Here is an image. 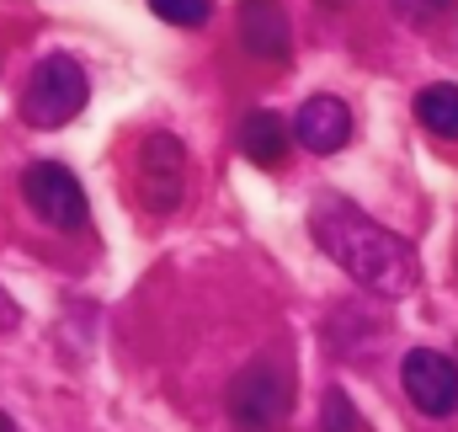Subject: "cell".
Wrapping results in <instances>:
<instances>
[{
  "mask_svg": "<svg viewBox=\"0 0 458 432\" xmlns=\"http://www.w3.org/2000/svg\"><path fill=\"white\" fill-rule=\"evenodd\" d=\"M310 235L320 240V251L342 267L357 289H368L378 299L416 294V278H421L416 272V251L394 229H384L362 209H352L346 198H320L310 209Z\"/></svg>",
  "mask_w": 458,
  "mask_h": 432,
  "instance_id": "obj_1",
  "label": "cell"
},
{
  "mask_svg": "<svg viewBox=\"0 0 458 432\" xmlns=\"http://www.w3.org/2000/svg\"><path fill=\"white\" fill-rule=\"evenodd\" d=\"M86 102H91L86 70H81L70 54H48V59L32 70L27 91H21V117H27L32 128H64Z\"/></svg>",
  "mask_w": 458,
  "mask_h": 432,
  "instance_id": "obj_2",
  "label": "cell"
},
{
  "mask_svg": "<svg viewBox=\"0 0 458 432\" xmlns=\"http://www.w3.org/2000/svg\"><path fill=\"white\" fill-rule=\"evenodd\" d=\"M225 406L234 432H277L288 406H293V384H288V374L277 363H250V368L234 374Z\"/></svg>",
  "mask_w": 458,
  "mask_h": 432,
  "instance_id": "obj_3",
  "label": "cell"
},
{
  "mask_svg": "<svg viewBox=\"0 0 458 432\" xmlns=\"http://www.w3.org/2000/svg\"><path fill=\"white\" fill-rule=\"evenodd\" d=\"M21 198H27V209L43 219V224H54V229H81L86 224V187L75 182V171H64L59 160H38V166H27L21 171Z\"/></svg>",
  "mask_w": 458,
  "mask_h": 432,
  "instance_id": "obj_4",
  "label": "cell"
},
{
  "mask_svg": "<svg viewBox=\"0 0 458 432\" xmlns=\"http://www.w3.org/2000/svg\"><path fill=\"white\" fill-rule=\"evenodd\" d=\"M400 379H405V395H411L416 411H427V417H448V411H458V363L448 358V352H432V347L405 352Z\"/></svg>",
  "mask_w": 458,
  "mask_h": 432,
  "instance_id": "obj_5",
  "label": "cell"
},
{
  "mask_svg": "<svg viewBox=\"0 0 458 432\" xmlns=\"http://www.w3.org/2000/svg\"><path fill=\"white\" fill-rule=\"evenodd\" d=\"M139 187H144V203L155 214H171L187 193V155H182V139L176 134H149L144 150H139Z\"/></svg>",
  "mask_w": 458,
  "mask_h": 432,
  "instance_id": "obj_6",
  "label": "cell"
},
{
  "mask_svg": "<svg viewBox=\"0 0 458 432\" xmlns=\"http://www.w3.org/2000/svg\"><path fill=\"white\" fill-rule=\"evenodd\" d=\"M240 43H245V54L261 59V65L288 59V48H293L288 11H283L277 0H245V5H240Z\"/></svg>",
  "mask_w": 458,
  "mask_h": 432,
  "instance_id": "obj_7",
  "label": "cell"
},
{
  "mask_svg": "<svg viewBox=\"0 0 458 432\" xmlns=\"http://www.w3.org/2000/svg\"><path fill=\"white\" fill-rule=\"evenodd\" d=\"M293 139L310 155H336L352 139V108L342 97H310L304 108L293 112Z\"/></svg>",
  "mask_w": 458,
  "mask_h": 432,
  "instance_id": "obj_8",
  "label": "cell"
},
{
  "mask_svg": "<svg viewBox=\"0 0 458 432\" xmlns=\"http://www.w3.org/2000/svg\"><path fill=\"white\" fill-rule=\"evenodd\" d=\"M234 144H240L245 160H256V166H277V160L288 155V123H283L277 112H245Z\"/></svg>",
  "mask_w": 458,
  "mask_h": 432,
  "instance_id": "obj_9",
  "label": "cell"
},
{
  "mask_svg": "<svg viewBox=\"0 0 458 432\" xmlns=\"http://www.w3.org/2000/svg\"><path fill=\"white\" fill-rule=\"evenodd\" d=\"M416 117L432 139H458V86H427L416 97Z\"/></svg>",
  "mask_w": 458,
  "mask_h": 432,
  "instance_id": "obj_10",
  "label": "cell"
},
{
  "mask_svg": "<svg viewBox=\"0 0 458 432\" xmlns=\"http://www.w3.org/2000/svg\"><path fill=\"white\" fill-rule=\"evenodd\" d=\"M149 11L171 27H203L214 16V0H149Z\"/></svg>",
  "mask_w": 458,
  "mask_h": 432,
  "instance_id": "obj_11",
  "label": "cell"
},
{
  "mask_svg": "<svg viewBox=\"0 0 458 432\" xmlns=\"http://www.w3.org/2000/svg\"><path fill=\"white\" fill-rule=\"evenodd\" d=\"M454 5L458 0H394V16L411 22V27H432V22H443Z\"/></svg>",
  "mask_w": 458,
  "mask_h": 432,
  "instance_id": "obj_12",
  "label": "cell"
},
{
  "mask_svg": "<svg viewBox=\"0 0 458 432\" xmlns=\"http://www.w3.org/2000/svg\"><path fill=\"white\" fill-rule=\"evenodd\" d=\"M320 432H357V406L346 401V390H331L320 406Z\"/></svg>",
  "mask_w": 458,
  "mask_h": 432,
  "instance_id": "obj_13",
  "label": "cell"
},
{
  "mask_svg": "<svg viewBox=\"0 0 458 432\" xmlns=\"http://www.w3.org/2000/svg\"><path fill=\"white\" fill-rule=\"evenodd\" d=\"M16 321H21V310H16V305H11V294L0 289V331H11Z\"/></svg>",
  "mask_w": 458,
  "mask_h": 432,
  "instance_id": "obj_14",
  "label": "cell"
},
{
  "mask_svg": "<svg viewBox=\"0 0 458 432\" xmlns=\"http://www.w3.org/2000/svg\"><path fill=\"white\" fill-rule=\"evenodd\" d=\"M0 432H16V422H11V417H5V411H0Z\"/></svg>",
  "mask_w": 458,
  "mask_h": 432,
  "instance_id": "obj_15",
  "label": "cell"
}]
</instances>
